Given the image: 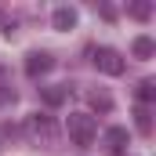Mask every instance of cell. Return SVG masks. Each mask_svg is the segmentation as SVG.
<instances>
[{"instance_id": "obj_6", "label": "cell", "mask_w": 156, "mask_h": 156, "mask_svg": "<svg viewBox=\"0 0 156 156\" xmlns=\"http://www.w3.org/2000/svg\"><path fill=\"white\" fill-rule=\"evenodd\" d=\"M76 7H55V15H51V26H55V29H62V33H66V29H73V26H76Z\"/></svg>"}, {"instance_id": "obj_5", "label": "cell", "mask_w": 156, "mask_h": 156, "mask_svg": "<svg viewBox=\"0 0 156 156\" xmlns=\"http://www.w3.org/2000/svg\"><path fill=\"white\" fill-rule=\"evenodd\" d=\"M51 66H55V58H51L47 51H33V55L26 58V73H29V76H44Z\"/></svg>"}, {"instance_id": "obj_11", "label": "cell", "mask_w": 156, "mask_h": 156, "mask_svg": "<svg viewBox=\"0 0 156 156\" xmlns=\"http://www.w3.org/2000/svg\"><path fill=\"white\" fill-rule=\"evenodd\" d=\"M153 98H156V83H153V80H142V83H138V102L149 105Z\"/></svg>"}, {"instance_id": "obj_13", "label": "cell", "mask_w": 156, "mask_h": 156, "mask_svg": "<svg viewBox=\"0 0 156 156\" xmlns=\"http://www.w3.org/2000/svg\"><path fill=\"white\" fill-rule=\"evenodd\" d=\"M18 94H15V87H0V105H7V102H15Z\"/></svg>"}, {"instance_id": "obj_7", "label": "cell", "mask_w": 156, "mask_h": 156, "mask_svg": "<svg viewBox=\"0 0 156 156\" xmlns=\"http://www.w3.org/2000/svg\"><path fill=\"white\" fill-rule=\"evenodd\" d=\"M40 94H44V102H47V105H62V102L69 98V87H66V83H55V87H44Z\"/></svg>"}, {"instance_id": "obj_2", "label": "cell", "mask_w": 156, "mask_h": 156, "mask_svg": "<svg viewBox=\"0 0 156 156\" xmlns=\"http://www.w3.org/2000/svg\"><path fill=\"white\" fill-rule=\"evenodd\" d=\"M91 62H94L105 76H120V73H123V66H127V62H123V55L113 51V47H98V51H91Z\"/></svg>"}, {"instance_id": "obj_8", "label": "cell", "mask_w": 156, "mask_h": 156, "mask_svg": "<svg viewBox=\"0 0 156 156\" xmlns=\"http://www.w3.org/2000/svg\"><path fill=\"white\" fill-rule=\"evenodd\" d=\"M131 51H134V58H153L156 44L149 37H134V44H131Z\"/></svg>"}, {"instance_id": "obj_9", "label": "cell", "mask_w": 156, "mask_h": 156, "mask_svg": "<svg viewBox=\"0 0 156 156\" xmlns=\"http://www.w3.org/2000/svg\"><path fill=\"white\" fill-rule=\"evenodd\" d=\"M127 15H131V18H138V22H149V15H153V4H145V0H134V4L127 7Z\"/></svg>"}, {"instance_id": "obj_1", "label": "cell", "mask_w": 156, "mask_h": 156, "mask_svg": "<svg viewBox=\"0 0 156 156\" xmlns=\"http://www.w3.org/2000/svg\"><path fill=\"white\" fill-rule=\"evenodd\" d=\"M69 138L76 142V145H91L94 142V134H98V123L94 116H87V113H69Z\"/></svg>"}, {"instance_id": "obj_4", "label": "cell", "mask_w": 156, "mask_h": 156, "mask_svg": "<svg viewBox=\"0 0 156 156\" xmlns=\"http://www.w3.org/2000/svg\"><path fill=\"white\" fill-rule=\"evenodd\" d=\"M102 145H105L109 156H120L127 149V127H109V131L102 134Z\"/></svg>"}, {"instance_id": "obj_10", "label": "cell", "mask_w": 156, "mask_h": 156, "mask_svg": "<svg viewBox=\"0 0 156 156\" xmlns=\"http://www.w3.org/2000/svg\"><path fill=\"white\" fill-rule=\"evenodd\" d=\"M134 123H138V131H142V134H153V116H149V109H145V105H138V109H134Z\"/></svg>"}, {"instance_id": "obj_12", "label": "cell", "mask_w": 156, "mask_h": 156, "mask_svg": "<svg viewBox=\"0 0 156 156\" xmlns=\"http://www.w3.org/2000/svg\"><path fill=\"white\" fill-rule=\"evenodd\" d=\"M91 109H98V113H109V109H113V98L94 91V94H91Z\"/></svg>"}, {"instance_id": "obj_3", "label": "cell", "mask_w": 156, "mask_h": 156, "mask_svg": "<svg viewBox=\"0 0 156 156\" xmlns=\"http://www.w3.org/2000/svg\"><path fill=\"white\" fill-rule=\"evenodd\" d=\"M26 127H29V134L37 138L40 145H51V142L58 138V127H55V120H51V116H44V113L29 116V123H26Z\"/></svg>"}]
</instances>
